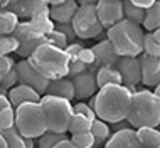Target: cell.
Listing matches in <instances>:
<instances>
[{
  "instance_id": "9c48e42d",
  "label": "cell",
  "mask_w": 160,
  "mask_h": 148,
  "mask_svg": "<svg viewBox=\"0 0 160 148\" xmlns=\"http://www.w3.org/2000/svg\"><path fill=\"white\" fill-rule=\"evenodd\" d=\"M64 51H66V54L69 57V76L68 77H72L76 74L88 71L93 66L94 56L91 52V47H84L79 42H71V44H68V47Z\"/></svg>"
},
{
  "instance_id": "d590c367",
  "label": "cell",
  "mask_w": 160,
  "mask_h": 148,
  "mask_svg": "<svg viewBox=\"0 0 160 148\" xmlns=\"http://www.w3.org/2000/svg\"><path fill=\"white\" fill-rule=\"evenodd\" d=\"M47 44H51V46H54V47H58V49H66L68 47V39L62 36L61 32H59V30H52V32L51 34H47Z\"/></svg>"
},
{
  "instance_id": "ab89813d",
  "label": "cell",
  "mask_w": 160,
  "mask_h": 148,
  "mask_svg": "<svg viewBox=\"0 0 160 148\" xmlns=\"http://www.w3.org/2000/svg\"><path fill=\"white\" fill-rule=\"evenodd\" d=\"M130 2H132L133 5L140 7L142 10H147V8H150L155 2H157V0H130Z\"/></svg>"
},
{
  "instance_id": "c3c4849f",
  "label": "cell",
  "mask_w": 160,
  "mask_h": 148,
  "mask_svg": "<svg viewBox=\"0 0 160 148\" xmlns=\"http://www.w3.org/2000/svg\"><path fill=\"white\" fill-rule=\"evenodd\" d=\"M153 93H155V96H157L160 99V84L157 86V88H153Z\"/></svg>"
},
{
  "instance_id": "ee69618b",
  "label": "cell",
  "mask_w": 160,
  "mask_h": 148,
  "mask_svg": "<svg viewBox=\"0 0 160 148\" xmlns=\"http://www.w3.org/2000/svg\"><path fill=\"white\" fill-rule=\"evenodd\" d=\"M78 5H96L99 0H76Z\"/></svg>"
},
{
  "instance_id": "9a60e30c",
  "label": "cell",
  "mask_w": 160,
  "mask_h": 148,
  "mask_svg": "<svg viewBox=\"0 0 160 148\" xmlns=\"http://www.w3.org/2000/svg\"><path fill=\"white\" fill-rule=\"evenodd\" d=\"M138 61H140L142 84L148 86V88H157L160 84V59L147 54H140Z\"/></svg>"
},
{
  "instance_id": "ba28073f",
  "label": "cell",
  "mask_w": 160,
  "mask_h": 148,
  "mask_svg": "<svg viewBox=\"0 0 160 148\" xmlns=\"http://www.w3.org/2000/svg\"><path fill=\"white\" fill-rule=\"evenodd\" d=\"M12 36L19 41V49L15 54L22 59H27L42 44H47V36L42 34L32 22H19Z\"/></svg>"
},
{
  "instance_id": "52a82bcc",
  "label": "cell",
  "mask_w": 160,
  "mask_h": 148,
  "mask_svg": "<svg viewBox=\"0 0 160 148\" xmlns=\"http://www.w3.org/2000/svg\"><path fill=\"white\" fill-rule=\"evenodd\" d=\"M78 39H94L103 34V25L98 19L96 5H79L71 20Z\"/></svg>"
},
{
  "instance_id": "7a4b0ae2",
  "label": "cell",
  "mask_w": 160,
  "mask_h": 148,
  "mask_svg": "<svg viewBox=\"0 0 160 148\" xmlns=\"http://www.w3.org/2000/svg\"><path fill=\"white\" fill-rule=\"evenodd\" d=\"M27 61L47 81H56L69 76V57L66 51L58 49L51 44H42L37 47Z\"/></svg>"
},
{
  "instance_id": "cb8c5ba5",
  "label": "cell",
  "mask_w": 160,
  "mask_h": 148,
  "mask_svg": "<svg viewBox=\"0 0 160 148\" xmlns=\"http://www.w3.org/2000/svg\"><path fill=\"white\" fill-rule=\"evenodd\" d=\"M91 135H93V138H94V148L96 146H105L106 145V141L110 140V136H111V131H110V125L105 123V121H101V120H94L93 121V125H91Z\"/></svg>"
},
{
  "instance_id": "d6986e66",
  "label": "cell",
  "mask_w": 160,
  "mask_h": 148,
  "mask_svg": "<svg viewBox=\"0 0 160 148\" xmlns=\"http://www.w3.org/2000/svg\"><path fill=\"white\" fill-rule=\"evenodd\" d=\"M78 7L79 5L76 0H64L59 5L49 7V17L54 24H71Z\"/></svg>"
},
{
  "instance_id": "e0dca14e",
  "label": "cell",
  "mask_w": 160,
  "mask_h": 148,
  "mask_svg": "<svg viewBox=\"0 0 160 148\" xmlns=\"http://www.w3.org/2000/svg\"><path fill=\"white\" fill-rule=\"evenodd\" d=\"M7 98H8L10 106L17 108V106H20V104H24V103H39L42 96L37 93V91L29 88V86L17 84L7 93Z\"/></svg>"
},
{
  "instance_id": "7dc6e473",
  "label": "cell",
  "mask_w": 160,
  "mask_h": 148,
  "mask_svg": "<svg viewBox=\"0 0 160 148\" xmlns=\"http://www.w3.org/2000/svg\"><path fill=\"white\" fill-rule=\"evenodd\" d=\"M0 148H7V143H5V138L2 136V133H0Z\"/></svg>"
},
{
  "instance_id": "7bdbcfd3",
  "label": "cell",
  "mask_w": 160,
  "mask_h": 148,
  "mask_svg": "<svg viewBox=\"0 0 160 148\" xmlns=\"http://www.w3.org/2000/svg\"><path fill=\"white\" fill-rule=\"evenodd\" d=\"M8 106H10V103H8L7 94H2V93H0V111L5 110V108H8Z\"/></svg>"
},
{
  "instance_id": "f6af8a7d",
  "label": "cell",
  "mask_w": 160,
  "mask_h": 148,
  "mask_svg": "<svg viewBox=\"0 0 160 148\" xmlns=\"http://www.w3.org/2000/svg\"><path fill=\"white\" fill-rule=\"evenodd\" d=\"M46 2L49 7H56V5H59V3H62L64 0H46Z\"/></svg>"
},
{
  "instance_id": "ac0fdd59",
  "label": "cell",
  "mask_w": 160,
  "mask_h": 148,
  "mask_svg": "<svg viewBox=\"0 0 160 148\" xmlns=\"http://www.w3.org/2000/svg\"><path fill=\"white\" fill-rule=\"evenodd\" d=\"M105 148H143V146L138 141L137 130L127 128V130H122V131L111 133Z\"/></svg>"
},
{
  "instance_id": "f5cc1de1",
  "label": "cell",
  "mask_w": 160,
  "mask_h": 148,
  "mask_svg": "<svg viewBox=\"0 0 160 148\" xmlns=\"http://www.w3.org/2000/svg\"><path fill=\"white\" fill-rule=\"evenodd\" d=\"M158 2H160V0H158Z\"/></svg>"
},
{
  "instance_id": "836d02e7",
  "label": "cell",
  "mask_w": 160,
  "mask_h": 148,
  "mask_svg": "<svg viewBox=\"0 0 160 148\" xmlns=\"http://www.w3.org/2000/svg\"><path fill=\"white\" fill-rule=\"evenodd\" d=\"M19 49V41L14 36H2L0 37V56L15 54Z\"/></svg>"
},
{
  "instance_id": "7402d4cb",
  "label": "cell",
  "mask_w": 160,
  "mask_h": 148,
  "mask_svg": "<svg viewBox=\"0 0 160 148\" xmlns=\"http://www.w3.org/2000/svg\"><path fill=\"white\" fill-rule=\"evenodd\" d=\"M94 76H96L98 89L111 84H122V76H120L116 67H99Z\"/></svg>"
},
{
  "instance_id": "5b68a950",
  "label": "cell",
  "mask_w": 160,
  "mask_h": 148,
  "mask_svg": "<svg viewBox=\"0 0 160 148\" xmlns=\"http://www.w3.org/2000/svg\"><path fill=\"white\" fill-rule=\"evenodd\" d=\"M15 128L22 136L37 140L47 131V121L41 103H24L15 108Z\"/></svg>"
},
{
  "instance_id": "44dd1931",
  "label": "cell",
  "mask_w": 160,
  "mask_h": 148,
  "mask_svg": "<svg viewBox=\"0 0 160 148\" xmlns=\"http://www.w3.org/2000/svg\"><path fill=\"white\" fill-rule=\"evenodd\" d=\"M2 136L5 138L7 148H36V140H31V138L22 136L17 128L7 130V131H2Z\"/></svg>"
},
{
  "instance_id": "7c38bea8",
  "label": "cell",
  "mask_w": 160,
  "mask_h": 148,
  "mask_svg": "<svg viewBox=\"0 0 160 148\" xmlns=\"http://www.w3.org/2000/svg\"><path fill=\"white\" fill-rule=\"evenodd\" d=\"M91 52L94 56V62L88 71L93 72V74H96V71L99 67H116V64H118L120 56H118V52L113 49V46L110 44L108 39L94 44L91 47Z\"/></svg>"
},
{
  "instance_id": "83f0119b",
  "label": "cell",
  "mask_w": 160,
  "mask_h": 148,
  "mask_svg": "<svg viewBox=\"0 0 160 148\" xmlns=\"http://www.w3.org/2000/svg\"><path fill=\"white\" fill-rule=\"evenodd\" d=\"M68 133H54V131H46L42 136L37 138V148H54L59 141L66 140Z\"/></svg>"
},
{
  "instance_id": "d4e9b609",
  "label": "cell",
  "mask_w": 160,
  "mask_h": 148,
  "mask_svg": "<svg viewBox=\"0 0 160 148\" xmlns=\"http://www.w3.org/2000/svg\"><path fill=\"white\" fill-rule=\"evenodd\" d=\"M142 27H143L147 32H153L155 29L160 27V2H158V0L150 8H147V10H145Z\"/></svg>"
},
{
  "instance_id": "e575fe53",
  "label": "cell",
  "mask_w": 160,
  "mask_h": 148,
  "mask_svg": "<svg viewBox=\"0 0 160 148\" xmlns=\"http://www.w3.org/2000/svg\"><path fill=\"white\" fill-rule=\"evenodd\" d=\"M17 84H19V79H17V69L14 67L5 77H2V79H0V93L7 94L8 91L14 88V86H17Z\"/></svg>"
},
{
  "instance_id": "f907efd6",
  "label": "cell",
  "mask_w": 160,
  "mask_h": 148,
  "mask_svg": "<svg viewBox=\"0 0 160 148\" xmlns=\"http://www.w3.org/2000/svg\"><path fill=\"white\" fill-rule=\"evenodd\" d=\"M122 2H125V0H122Z\"/></svg>"
},
{
  "instance_id": "816d5d0a",
  "label": "cell",
  "mask_w": 160,
  "mask_h": 148,
  "mask_svg": "<svg viewBox=\"0 0 160 148\" xmlns=\"http://www.w3.org/2000/svg\"><path fill=\"white\" fill-rule=\"evenodd\" d=\"M0 2H2V0H0Z\"/></svg>"
},
{
  "instance_id": "6da1fadb",
  "label": "cell",
  "mask_w": 160,
  "mask_h": 148,
  "mask_svg": "<svg viewBox=\"0 0 160 148\" xmlns=\"http://www.w3.org/2000/svg\"><path fill=\"white\" fill-rule=\"evenodd\" d=\"M132 94V91L123 84L99 88L98 93L93 96V110L96 113V118L110 125L127 120Z\"/></svg>"
},
{
  "instance_id": "f35d334b",
  "label": "cell",
  "mask_w": 160,
  "mask_h": 148,
  "mask_svg": "<svg viewBox=\"0 0 160 148\" xmlns=\"http://www.w3.org/2000/svg\"><path fill=\"white\" fill-rule=\"evenodd\" d=\"M54 29L56 30H59V32L62 34L64 37L68 39V42L71 44V42H74L76 41V34H74V29H72V25L71 24H56L54 25Z\"/></svg>"
},
{
  "instance_id": "4dcf8cb0",
  "label": "cell",
  "mask_w": 160,
  "mask_h": 148,
  "mask_svg": "<svg viewBox=\"0 0 160 148\" xmlns=\"http://www.w3.org/2000/svg\"><path fill=\"white\" fill-rule=\"evenodd\" d=\"M143 54L160 59V42L155 41L152 32H145L143 36Z\"/></svg>"
},
{
  "instance_id": "8d00e7d4",
  "label": "cell",
  "mask_w": 160,
  "mask_h": 148,
  "mask_svg": "<svg viewBox=\"0 0 160 148\" xmlns=\"http://www.w3.org/2000/svg\"><path fill=\"white\" fill-rule=\"evenodd\" d=\"M72 111H74L76 115H83V116H86V118L91 120V121L96 120V113H94V110H93L91 106H89L88 103H84V101H78L76 104H72Z\"/></svg>"
},
{
  "instance_id": "30bf717a",
  "label": "cell",
  "mask_w": 160,
  "mask_h": 148,
  "mask_svg": "<svg viewBox=\"0 0 160 148\" xmlns=\"http://www.w3.org/2000/svg\"><path fill=\"white\" fill-rule=\"evenodd\" d=\"M15 69H17L19 84L29 86V88H32L34 91H37L41 96H44L51 81H47L46 77H42L41 74L32 67V64L29 62L27 59H20L19 62H15Z\"/></svg>"
},
{
  "instance_id": "d6a6232c",
  "label": "cell",
  "mask_w": 160,
  "mask_h": 148,
  "mask_svg": "<svg viewBox=\"0 0 160 148\" xmlns=\"http://www.w3.org/2000/svg\"><path fill=\"white\" fill-rule=\"evenodd\" d=\"M15 126V108L8 106L0 111V133Z\"/></svg>"
},
{
  "instance_id": "277c9868",
  "label": "cell",
  "mask_w": 160,
  "mask_h": 148,
  "mask_svg": "<svg viewBox=\"0 0 160 148\" xmlns=\"http://www.w3.org/2000/svg\"><path fill=\"white\" fill-rule=\"evenodd\" d=\"M143 27L130 22L127 19L120 20L106 32V39L113 46V49L118 52L120 57L122 56L138 57L140 54H143Z\"/></svg>"
},
{
  "instance_id": "8992f818",
  "label": "cell",
  "mask_w": 160,
  "mask_h": 148,
  "mask_svg": "<svg viewBox=\"0 0 160 148\" xmlns=\"http://www.w3.org/2000/svg\"><path fill=\"white\" fill-rule=\"evenodd\" d=\"M41 106L44 110L46 121H47V131L54 133H68L69 123L72 120V103L68 99L44 94L41 98Z\"/></svg>"
},
{
  "instance_id": "f1b7e54d",
  "label": "cell",
  "mask_w": 160,
  "mask_h": 148,
  "mask_svg": "<svg viewBox=\"0 0 160 148\" xmlns=\"http://www.w3.org/2000/svg\"><path fill=\"white\" fill-rule=\"evenodd\" d=\"M29 22H32L34 25H36V27L41 30L42 34H51L54 30V22L52 20H51V17H49V10L47 12H41V14H37L36 17H32L31 20H29Z\"/></svg>"
},
{
  "instance_id": "603a6c76",
  "label": "cell",
  "mask_w": 160,
  "mask_h": 148,
  "mask_svg": "<svg viewBox=\"0 0 160 148\" xmlns=\"http://www.w3.org/2000/svg\"><path fill=\"white\" fill-rule=\"evenodd\" d=\"M137 136L143 148H158L160 146V130L158 128H138Z\"/></svg>"
},
{
  "instance_id": "4fadbf2b",
  "label": "cell",
  "mask_w": 160,
  "mask_h": 148,
  "mask_svg": "<svg viewBox=\"0 0 160 148\" xmlns=\"http://www.w3.org/2000/svg\"><path fill=\"white\" fill-rule=\"evenodd\" d=\"M98 19L105 29L113 27L123 20V2L122 0H99L96 3Z\"/></svg>"
},
{
  "instance_id": "ffe728a7",
  "label": "cell",
  "mask_w": 160,
  "mask_h": 148,
  "mask_svg": "<svg viewBox=\"0 0 160 148\" xmlns=\"http://www.w3.org/2000/svg\"><path fill=\"white\" fill-rule=\"evenodd\" d=\"M46 94H51V96H58V98L68 99V101H72V99H74V86H72L71 77H61V79L51 81L49 86H47Z\"/></svg>"
},
{
  "instance_id": "2e32d148",
  "label": "cell",
  "mask_w": 160,
  "mask_h": 148,
  "mask_svg": "<svg viewBox=\"0 0 160 148\" xmlns=\"http://www.w3.org/2000/svg\"><path fill=\"white\" fill-rule=\"evenodd\" d=\"M7 10L14 12L17 17H24V19H32L41 12H47L49 5L46 0H12L8 3Z\"/></svg>"
},
{
  "instance_id": "484cf974",
  "label": "cell",
  "mask_w": 160,
  "mask_h": 148,
  "mask_svg": "<svg viewBox=\"0 0 160 148\" xmlns=\"http://www.w3.org/2000/svg\"><path fill=\"white\" fill-rule=\"evenodd\" d=\"M19 25V17L10 10H0V37L12 36Z\"/></svg>"
},
{
  "instance_id": "8fae6325",
  "label": "cell",
  "mask_w": 160,
  "mask_h": 148,
  "mask_svg": "<svg viewBox=\"0 0 160 148\" xmlns=\"http://www.w3.org/2000/svg\"><path fill=\"white\" fill-rule=\"evenodd\" d=\"M120 76H122V84L128 88L132 93L137 91V84L142 82V72H140V61L138 57H130V56H122L116 64Z\"/></svg>"
},
{
  "instance_id": "bcb514c9",
  "label": "cell",
  "mask_w": 160,
  "mask_h": 148,
  "mask_svg": "<svg viewBox=\"0 0 160 148\" xmlns=\"http://www.w3.org/2000/svg\"><path fill=\"white\" fill-rule=\"evenodd\" d=\"M152 36L155 37V41H157V42H160V27L153 30V32H152Z\"/></svg>"
},
{
  "instance_id": "74e56055",
  "label": "cell",
  "mask_w": 160,
  "mask_h": 148,
  "mask_svg": "<svg viewBox=\"0 0 160 148\" xmlns=\"http://www.w3.org/2000/svg\"><path fill=\"white\" fill-rule=\"evenodd\" d=\"M15 67V59L12 56H0V79L5 77Z\"/></svg>"
},
{
  "instance_id": "60d3db41",
  "label": "cell",
  "mask_w": 160,
  "mask_h": 148,
  "mask_svg": "<svg viewBox=\"0 0 160 148\" xmlns=\"http://www.w3.org/2000/svg\"><path fill=\"white\" fill-rule=\"evenodd\" d=\"M111 128H113V133H116V131H122V130L132 128V126L128 125L127 120H123V121H118V123H113V125H111Z\"/></svg>"
},
{
  "instance_id": "db71d44e",
  "label": "cell",
  "mask_w": 160,
  "mask_h": 148,
  "mask_svg": "<svg viewBox=\"0 0 160 148\" xmlns=\"http://www.w3.org/2000/svg\"><path fill=\"white\" fill-rule=\"evenodd\" d=\"M158 148H160V146H158Z\"/></svg>"
},
{
  "instance_id": "4316f807",
  "label": "cell",
  "mask_w": 160,
  "mask_h": 148,
  "mask_svg": "<svg viewBox=\"0 0 160 148\" xmlns=\"http://www.w3.org/2000/svg\"><path fill=\"white\" fill-rule=\"evenodd\" d=\"M143 15H145V10H142L140 7L133 5L130 0H125L123 2V19H127V20H130V22H133L137 25H142Z\"/></svg>"
},
{
  "instance_id": "1f68e13d",
  "label": "cell",
  "mask_w": 160,
  "mask_h": 148,
  "mask_svg": "<svg viewBox=\"0 0 160 148\" xmlns=\"http://www.w3.org/2000/svg\"><path fill=\"white\" fill-rule=\"evenodd\" d=\"M69 140L76 148H94V138L91 131H83V133H74L71 135Z\"/></svg>"
},
{
  "instance_id": "681fc988",
  "label": "cell",
  "mask_w": 160,
  "mask_h": 148,
  "mask_svg": "<svg viewBox=\"0 0 160 148\" xmlns=\"http://www.w3.org/2000/svg\"><path fill=\"white\" fill-rule=\"evenodd\" d=\"M96 148H105V146H96Z\"/></svg>"
},
{
  "instance_id": "b9f144b4",
  "label": "cell",
  "mask_w": 160,
  "mask_h": 148,
  "mask_svg": "<svg viewBox=\"0 0 160 148\" xmlns=\"http://www.w3.org/2000/svg\"><path fill=\"white\" fill-rule=\"evenodd\" d=\"M54 148H76V146L72 145V141L69 140V138H66V140L59 141V143H58V145H56Z\"/></svg>"
},
{
  "instance_id": "3957f363",
  "label": "cell",
  "mask_w": 160,
  "mask_h": 148,
  "mask_svg": "<svg viewBox=\"0 0 160 148\" xmlns=\"http://www.w3.org/2000/svg\"><path fill=\"white\" fill-rule=\"evenodd\" d=\"M128 125L133 130L158 128L160 126V99L153 91L142 89L132 94L130 111L127 116Z\"/></svg>"
},
{
  "instance_id": "f546056e",
  "label": "cell",
  "mask_w": 160,
  "mask_h": 148,
  "mask_svg": "<svg viewBox=\"0 0 160 148\" xmlns=\"http://www.w3.org/2000/svg\"><path fill=\"white\" fill-rule=\"evenodd\" d=\"M91 125H93V121L91 120H88L86 116L83 115H72V120H71V123H69V130L68 131L71 133V135H74V133H83V131H89L91 130Z\"/></svg>"
},
{
  "instance_id": "5bb4252c",
  "label": "cell",
  "mask_w": 160,
  "mask_h": 148,
  "mask_svg": "<svg viewBox=\"0 0 160 148\" xmlns=\"http://www.w3.org/2000/svg\"><path fill=\"white\" fill-rule=\"evenodd\" d=\"M72 86H74V99L84 101L88 98H93L98 93V84H96V76L89 71H84L81 74L71 77Z\"/></svg>"
}]
</instances>
